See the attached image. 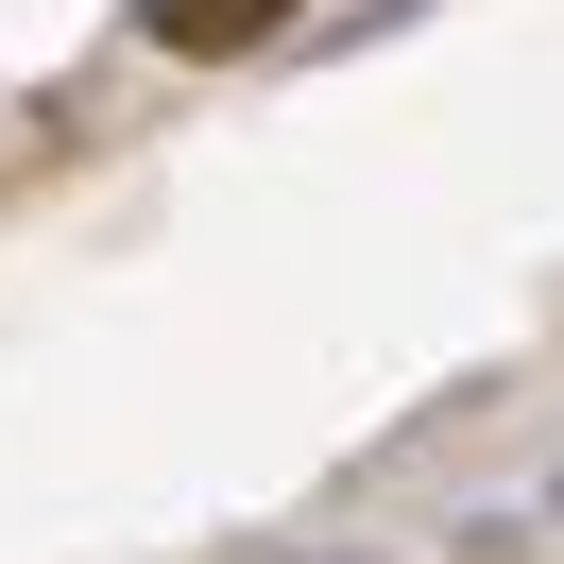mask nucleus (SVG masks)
Returning <instances> with one entry per match:
<instances>
[{"instance_id":"1","label":"nucleus","mask_w":564,"mask_h":564,"mask_svg":"<svg viewBox=\"0 0 564 564\" xmlns=\"http://www.w3.org/2000/svg\"><path fill=\"white\" fill-rule=\"evenodd\" d=\"M154 18V52H257V35H291V0H138Z\"/></svg>"}]
</instances>
